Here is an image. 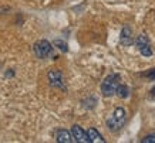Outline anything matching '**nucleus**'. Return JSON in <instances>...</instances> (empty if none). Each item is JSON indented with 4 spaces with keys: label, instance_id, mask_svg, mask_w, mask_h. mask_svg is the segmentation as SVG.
Listing matches in <instances>:
<instances>
[{
    "label": "nucleus",
    "instance_id": "1",
    "mask_svg": "<svg viewBox=\"0 0 155 143\" xmlns=\"http://www.w3.org/2000/svg\"><path fill=\"white\" fill-rule=\"evenodd\" d=\"M125 120H127V113H125V109L124 108H115L113 112V115L108 118L107 120V126L111 132H118L122 126L125 125Z\"/></svg>",
    "mask_w": 155,
    "mask_h": 143
},
{
    "label": "nucleus",
    "instance_id": "2",
    "mask_svg": "<svg viewBox=\"0 0 155 143\" xmlns=\"http://www.w3.org/2000/svg\"><path fill=\"white\" fill-rule=\"evenodd\" d=\"M121 84V77L120 74H110L104 78L103 84H101V92L104 97H113L115 94L117 87Z\"/></svg>",
    "mask_w": 155,
    "mask_h": 143
},
{
    "label": "nucleus",
    "instance_id": "3",
    "mask_svg": "<svg viewBox=\"0 0 155 143\" xmlns=\"http://www.w3.org/2000/svg\"><path fill=\"white\" fill-rule=\"evenodd\" d=\"M34 54L38 57V58H47L53 54V46L51 43H48L47 40H38V41L34 43L33 46Z\"/></svg>",
    "mask_w": 155,
    "mask_h": 143
},
{
    "label": "nucleus",
    "instance_id": "4",
    "mask_svg": "<svg viewBox=\"0 0 155 143\" xmlns=\"http://www.w3.org/2000/svg\"><path fill=\"white\" fill-rule=\"evenodd\" d=\"M135 46L138 48V51L141 52L144 57H151L152 56V48H151L150 40L147 37L145 34H141L135 38Z\"/></svg>",
    "mask_w": 155,
    "mask_h": 143
},
{
    "label": "nucleus",
    "instance_id": "5",
    "mask_svg": "<svg viewBox=\"0 0 155 143\" xmlns=\"http://www.w3.org/2000/svg\"><path fill=\"white\" fill-rule=\"evenodd\" d=\"M47 78H48V82H50V85H51V87L66 91L64 78H63L61 71H58V69H50V71H48V74H47Z\"/></svg>",
    "mask_w": 155,
    "mask_h": 143
},
{
    "label": "nucleus",
    "instance_id": "6",
    "mask_svg": "<svg viewBox=\"0 0 155 143\" xmlns=\"http://www.w3.org/2000/svg\"><path fill=\"white\" fill-rule=\"evenodd\" d=\"M71 136L74 139V142L77 143H90L87 132H85L80 125H73L71 126Z\"/></svg>",
    "mask_w": 155,
    "mask_h": 143
},
{
    "label": "nucleus",
    "instance_id": "7",
    "mask_svg": "<svg viewBox=\"0 0 155 143\" xmlns=\"http://www.w3.org/2000/svg\"><path fill=\"white\" fill-rule=\"evenodd\" d=\"M134 40H132V30L130 28V26H124L121 30V34H120V44L124 47L131 46Z\"/></svg>",
    "mask_w": 155,
    "mask_h": 143
},
{
    "label": "nucleus",
    "instance_id": "8",
    "mask_svg": "<svg viewBox=\"0 0 155 143\" xmlns=\"http://www.w3.org/2000/svg\"><path fill=\"white\" fill-rule=\"evenodd\" d=\"M56 140L58 143H73L74 139L71 136V132L66 129H58L56 132Z\"/></svg>",
    "mask_w": 155,
    "mask_h": 143
},
{
    "label": "nucleus",
    "instance_id": "9",
    "mask_svg": "<svg viewBox=\"0 0 155 143\" xmlns=\"http://www.w3.org/2000/svg\"><path fill=\"white\" fill-rule=\"evenodd\" d=\"M87 136H88V140L90 142H100V143H105V139L101 136V135L94 129V128H90L87 130Z\"/></svg>",
    "mask_w": 155,
    "mask_h": 143
},
{
    "label": "nucleus",
    "instance_id": "10",
    "mask_svg": "<svg viewBox=\"0 0 155 143\" xmlns=\"http://www.w3.org/2000/svg\"><path fill=\"white\" fill-rule=\"evenodd\" d=\"M115 95L118 98H121V99H127L130 97V88L127 85H124V84H120L115 89Z\"/></svg>",
    "mask_w": 155,
    "mask_h": 143
},
{
    "label": "nucleus",
    "instance_id": "11",
    "mask_svg": "<svg viewBox=\"0 0 155 143\" xmlns=\"http://www.w3.org/2000/svg\"><path fill=\"white\" fill-rule=\"evenodd\" d=\"M53 46L57 47L61 52H67V51H68V46H67V43L63 41V40H60V38L54 40V41H53Z\"/></svg>",
    "mask_w": 155,
    "mask_h": 143
},
{
    "label": "nucleus",
    "instance_id": "12",
    "mask_svg": "<svg viewBox=\"0 0 155 143\" xmlns=\"http://www.w3.org/2000/svg\"><path fill=\"white\" fill-rule=\"evenodd\" d=\"M141 142H142V143H155V133L147 135L145 138H142Z\"/></svg>",
    "mask_w": 155,
    "mask_h": 143
},
{
    "label": "nucleus",
    "instance_id": "13",
    "mask_svg": "<svg viewBox=\"0 0 155 143\" xmlns=\"http://www.w3.org/2000/svg\"><path fill=\"white\" fill-rule=\"evenodd\" d=\"M144 77H147L150 81H154L155 79V68L154 69H148L147 72H144Z\"/></svg>",
    "mask_w": 155,
    "mask_h": 143
},
{
    "label": "nucleus",
    "instance_id": "14",
    "mask_svg": "<svg viewBox=\"0 0 155 143\" xmlns=\"http://www.w3.org/2000/svg\"><path fill=\"white\" fill-rule=\"evenodd\" d=\"M151 94H152V97H155V87L151 89Z\"/></svg>",
    "mask_w": 155,
    "mask_h": 143
}]
</instances>
